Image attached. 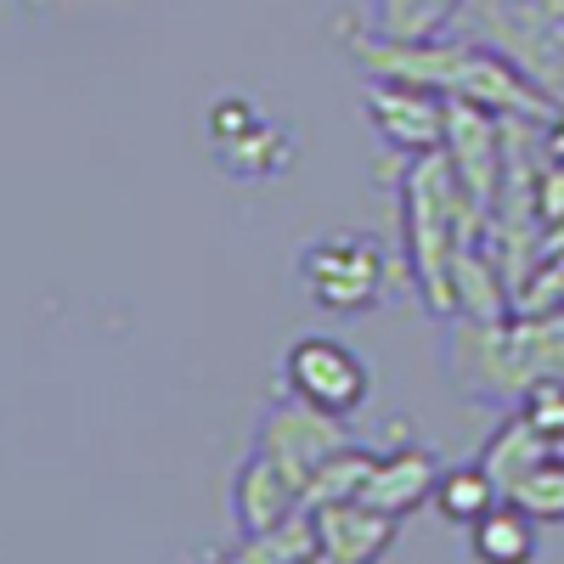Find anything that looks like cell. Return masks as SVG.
I'll return each mask as SVG.
<instances>
[{
	"instance_id": "obj_9",
	"label": "cell",
	"mask_w": 564,
	"mask_h": 564,
	"mask_svg": "<svg viewBox=\"0 0 564 564\" xmlns=\"http://www.w3.org/2000/svg\"><path fill=\"white\" fill-rule=\"evenodd\" d=\"M300 508H305L300 486L282 475L265 452H249V457L238 463V480H231V520H238L243 536L276 531L282 520H294Z\"/></svg>"
},
{
	"instance_id": "obj_1",
	"label": "cell",
	"mask_w": 564,
	"mask_h": 564,
	"mask_svg": "<svg viewBox=\"0 0 564 564\" xmlns=\"http://www.w3.org/2000/svg\"><path fill=\"white\" fill-rule=\"evenodd\" d=\"M463 40L491 45L564 108V0H463Z\"/></svg>"
},
{
	"instance_id": "obj_19",
	"label": "cell",
	"mask_w": 564,
	"mask_h": 564,
	"mask_svg": "<svg viewBox=\"0 0 564 564\" xmlns=\"http://www.w3.org/2000/svg\"><path fill=\"white\" fill-rule=\"evenodd\" d=\"M547 153H553V159L564 164V108L553 113V130H547Z\"/></svg>"
},
{
	"instance_id": "obj_14",
	"label": "cell",
	"mask_w": 564,
	"mask_h": 564,
	"mask_svg": "<svg viewBox=\"0 0 564 564\" xmlns=\"http://www.w3.org/2000/svg\"><path fill=\"white\" fill-rule=\"evenodd\" d=\"M463 0H372V29L379 40H441L457 23Z\"/></svg>"
},
{
	"instance_id": "obj_4",
	"label": "cell",
	"mask_w": 564,
	"mask_h": 564,
	"mask_svg": "<svg viewBox=\"0 0 564 564\" xmlns=\"http://www.w3.org/2000/svg\"><path fill=\"white\" fill-rule=\"evenodd\" d=\"M204 130H209V153L243 181H265L294 159V135L282 124H271L254 108V97H238V90H226V97L209 102Z\"/></svg>"
},
{
	"instance_id": "obj_10",
	"label": "cell",
	"mask_w": 564,
	"mask_h": 564,
	"mask_svg": "<svg viewBox=\"0 0 564 564\" xmlns=\"http://www.w3.org/2000/svg\"><path fill=\"white\" fill-rule=\"evenodd\" d=\"M435 486H441V457L423 452V446H401V452L372 457L361 502H372L379 513H390V520H406L412 508L435 502Z\"/></svg>"
},
{
	"instance_id": "obj_17",
	"label": "cell",
	"mask_w": 564,
	"mask_h": 564,
	"mask_svg": "<svg viewBox=\"0 0 564 564\" xmlns=\"http://www.w3.org/2000/svg\"><path fill=\"white\" fill-rule=\"evenodd\" d=\"M508 502H520L536 525H564V457H542L525 480H513Z\"/></svg>"
},
{
	"instance_id": "obj_11",
	"label": "cell",
	"mask_w": 564,
	"mask_h": 564,
	"mask_svg": "<svg viewBox=\"0 0 564 564\" xmlns=\"http://www.w3.org/2000/svg\"><path fill=\"white\" fill-rule=\"evenodd\" d=\"M468 553L475 564H531L536 558V520L520 502H497L486 520L468 525Z\"/></svg>"
},
{
	"instance_id": "obj_13",
	"label": "cell",
	"mask_w": 564,
	"mask_h": 564,
	"mask_svg": "<svg viewBox=\"0 0 564 564\" xmlns=\"http://www.w3.org/2000/svg\"><path fill=\"white\" fill-rule=\"evenodd\" d=\"M502 502V486L486 475V463H457V468H441V486H435V508H441V520L452 525H475L486 520V513Z\"/></svg>"
},
{
	"instance_id": "obj_21",
	"label": "cell",
	"mask_w": 564,
	"mask_h": 564,
	"mask_svg": "<svg viewBox=\"0 0 564 564\" xmlns=\"http://www.w3.org/2000/svg\"><path fill=\"white\" fill-rule=\"evenodd\" d=\"M553 457H564V441H553Z\"/></svg>"
},
{
	"instance_id": "obj_18",
	"label": "cell",
	"mask_w": 564,
	"mask_h": 564,
	"mask_svg": "<svg viewBox=\"0 0 564 564\" xmlns=\"http://www.w3.org/2000/svg\"><path fill=\"white\" fill-rule=\"evenodd\" d=\"M520 412L536 423L547 441H564V379H536L520 395Z\"/></svg>"
},
{
	"instance_id": "obj_2",
	"label": "cell",
	"mask_w": 564,
	"mask_h": 564,
	"mask_svg": "<svg viewBox=\"0 0 564 564\" xmlns=\"http://www.w3.org/2000/svg\"><path fill=\"white\" fill-rule=\"evenodd\" d=\"M300 289L339 316H361L384 300V249L367 231H334L300 254Z\"/></svg>"
},
{
	"instance_id": "obj_8",
	"label": "cell",
	"mask_w": 564,
	"mask_h": 564,
	"mask_svg": "<svg viewBox=\"0 0 564 564\" xmlns=\"http://www.w3.org/2000/svg\"><path fill=\"white\" fill-rule=\"evenodd\" d=\"M311 525H316V547L339 564H379L395 547V531H401V520H390V513H379L361 497L311 508Z\"/></svg>"
},
{
	"instance_id": "obj_6",
	"label": "cell",
	"mask_w": 564,
	"mask_h": 564,
	"mask_svg": "<svg viewBox=\"0 0 564 564\" xmlns=\"http://www.w3.org/2000/svg\"><path fill=\"white\" fill-rule=\"evenodd\" d=\"M446 159L457 170V186L468 209L491 226L497 193H502V159H508V124L491 108L475 102H452V124H446Z\"/></svg>"
},
{
	"instance_id": "obj_5",
	"label": "cell",
	"mask_w": 564,
	"mask_h": 564,
	"mask_svg": "<svg viewBox=\"0 0 564 564\" xmlns=\"http://www.w3.org/2000/svg\"><path fill=\"white\" fill-rule=\"evenodd\" d=\"M345 446H350L345 417L316 412V406H305V401H294V395H289V401H271L265 417H260V435H254V452H265L282 475L300 486V497H305V480H311L334 452H345Z\"/></svg>"
},
{
	"instance_id": "obj_16",
	"label": "cell",
	"mask_w": 564,
	"mask_h": 564,
	"mask_svg": "<svg viewBox=\"0 0 564 564\" xmlns=\"http://www.w3.org/2000/svg\"><path fill=\"white\" fill-rule=\"evenodd\" d=\"M372 457H379V452H367V446H345V452L327 457L316 475L305 480V513H311V508H327V502L361 497V486H367V475H372Z\"/></svg>"
},
{
	"instance_id": "obj_3",
	"label": "cell",
	"mask_w": 564,
	"mask_h": 564,
	"mask_svg": "<svg viewBox=\"0 0 564 564\" xmlns=\"http://www.w3.org/2000/svg\"><path fill=\"white\" fill-rule=\"evenodd\" d=\"M282 390L294 401L316 406V412H334V417H356L372 395V372L367 361L334 339V334H305L282 350Z\"/></svg>"
},
{
	"instance_id": "obj_12",
	"label": "cell",
	"mask_w": 564,
	"mask_h": 564,
	"mask_svg": "<svg viewBox=\"0 0 564 564\" xmlns=\"http://www.w3.org/2000/svg\"><path fill=\"white\" fill-rule=\"evenodd\" d=\"M542 457H553V441L536 430V423L525 417V412H513L502 430L486 441V452H480V463H486V475L502 486V497L513 491V480H525L531 468L542 463Z\"/></svg>"
},
{
	"instance_id": "obj_20",
	"label": "cell",
	"mask_w": 564,
	"mask_h": 564,
	"mask_svg": "<svg viewBox=\"0 0 564 564\" xmlns=\"http://www.w3.org/2000/svg\"><path fill=\"white\" fill-rule=\"evenodd\" d=\"M300 564H339V558H327V553L316 547V553H311V558H300Z\"/></svg>"
},
{
	"instance_id": "obj_7",
	"label": "cell",
	"mask_w": 564,
	"mask_h": 564,
	"mask_svg": "<svg viewBox=\"0 0 564 564\" xmlns=\"http://www.w3.org/2000/svg\"><path fill=\"white\" fill-rule=\"evenodd\" d=\"M367 119L390 148L430 159L446 148V124H452V97L430 85H406V79H372L367 85Z\"/></svg>"
},
{
	"instance_id": "obj_15",
	"label": "cell",
	"mask_w": 564,
	"mask_h": 564,
	"mask_svg": "<svg viewBox=\"0 0 564 564\" xmlns=\"http://www.w3.org/2000/svg\"><path fill=\"white\" fill-rule=\"evenodd\" d=\"M316 553V525H311V513L300 508L294 520H282L276 531H260V536H243L238 553H226L220 564H300Z\"/></svg>"
}]
</instances>
